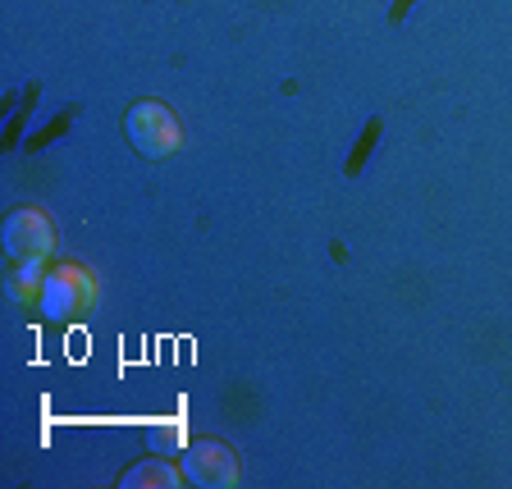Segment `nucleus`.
Wrapping results in <instances>:
<instances>
[{
    "instance_id": "obj_1",
    "label": "nucleus",
    "mask_w": 512,
    "mask_h": 489,
    "mask_svg": "<svg viewBox=\"0 0 512 489\" xmlns=\"http://www.w3.org/2000/svg\"><path fill=\"white\" fill-rule=\"evenodd\" d=\"M42 316L46 320H78L96 307V279L87 266H55L42 284Z\"/></svg>"
},
{
    "instance_id": "obj_2",
    "label": "nucleus",
    "mask_w": 512,
    "mask_h": 489,
    "mask_svg": "<svg viewBox=\"0 0 512 489\" xmlns=\"http://www.w3.org/2000/svg\"><path fill=\"white\" fill-rule=\"evenodd\" d=\"M128 142L151 160H165L183 147V128L174 119V110L165 101H138V106L128 110Z\"/></svg>"
},
{
    "instance_id": "obj_3",
    "label": "nucleus",
    "mask_w": 512,
    "mask_h": 489,
    "mask_svg": "<svg viewBox=\"0 0 512 489\" xmlns=\"http://www.w3.org/2000/svg\"><path fill=\"white\" fill-rule=\"evenodd\" d=\"M5 256L14 266H28V261H46L55 247V229L51 215L37 211V206H19V211L5 215Z\"/></svg>"
},
{
    "instance_id": "obj_4",
    "label": "nucleus",
    "mask_w": 512,
    "mask_h": 489,
    "mask_svg": "<svg viewBox=\"0 0 512 489\" xmlns=\"http://www.w3.org/2000/svg\"><path fill=\"white\" fill-rule=\"evenodd\" d=\"M183 476L202 489H234L238 485V458L224 439H192L183 453Z\"/></svg>"
},
{
    "instance_id": "obj_5",
    "label": "nucleus",
    "mask_w": 512,
    "mask_h": 489,
    "mask_svg": "<svg viewBox=\"0 0 512 489\" xmlns=\"http://www.w3.org/2000/svg\"><path fill=\"white\" fill-rule=\"evenodd\" d=\"M179 480H183V476L170 467V462L151 458V462H138V467H128L119 485H124V489H147V485H156V489H174Z\"/></svg>"
},
{
    "instance_id": "obj_6",
    "label": "nucleus",
    "mask_w": 512,
    "mask_h": 489,
    "mask_svg": "<svg viewBox=\"0 0 512 489\" xmlns=\"http://www.w3.org/2000/svg\"><path fill=\"white\" fill-rule=\"evenodd\" d=\"M42 284H46L42 261H28V266H14L10 284H5V293H10L14 302H32V298H42Z\"/></svg>"
}]
</instances>
